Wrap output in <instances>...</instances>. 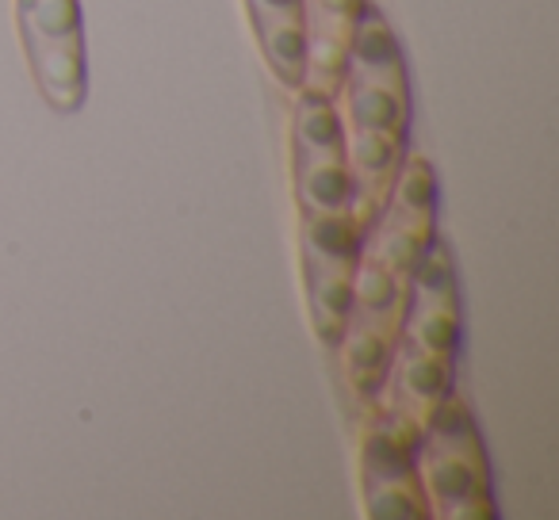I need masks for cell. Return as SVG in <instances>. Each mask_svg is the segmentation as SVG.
<instances>
[{
  "mask_svg": "<svg viewBox=\"0 0 559 520\" xmlns=\"http://www.w3.org/2000/svg\"><path fill=\"white\" fill-rule=\"evenodd\" d=\"M342 349V367L349 387L360 398H376L388 387L391 360H395V334H391V322H368L353 318L349 329L342 334V341L334 344Z\"/></svg>",
  "mask_w": 559,
  "mask_h": 520,
  "instance_id": "cell-3",
  "label": "cell"
},
{
  "mask_svg": "<svg viewBox=\"0 0 559 520\" xmlns=\"http://www.w3.org/2000/svg\"><path fill=\"white\" fill-rule=\"evenodd\" d=\"M388 383L399 395V410L411 418H426L437 402L452 398V364L403 341V349L391 360Z\"/></svg>",
  "mask_w": 559,
  "mask_h": 520,
  "instance_id": "cell-5",
  "label": "cell"
},
{
  "mask_svg": "<svg viewBox=\"0 0 559 520\" xmlns=\"http://www.w3.org/2000/svg\"><path fill=\"white\" fill-rule=\"evenodd\" d=\"M365 238L368 226L357 215H304V230H299L304 268L353 276L365 256Z\"/></svg>",
  "mask_w": 559,
  "mask_h": 520,
  "instance_id": "cell-4",
  "label": "cell"
},
{
  "mask_svg": "<svg viewBox=\"0 0 559 520\" xmlns=\"http://www.w3.org/2000/svg\"><path fill=\"white\" fill-rule=\"evenodd\" d=\"M418 482L429 509H441L452 520L495 517V494H490V471L437 448H418Z\"/></svg>",
  "mask_w": 559,
  "mask_h": 520,
  "instance_id": "cell-1",
  "label": "cell"
},
{
  "mask_svg": "<svg viewBox=\"0 0 559 520\" xmlns=\"http://www.w3.org/2000/svg\"><path fill=\"white\" fill-rule=\"evenodd\" d=\"M365 512L376 520H426L433 517L421 486H403V482H388V486H365Z\"/></svg>",
  "mask_w": 559,
  "mask_h": 520,
  "instance_id": "cell-22",
  "label": "cell"
},
{
  "mask_svg": "<svg viewBox=\"0 0 559 520\" xmlns=\"http://www.w3.org/2000/svg\"><path fill=\"white\" fill-rule=\"evenodd\" d=\"M429 238H433V226L426 222H411V218H399V215H383V222L376 226V230H368L365 238V256L368 261H376V265H383L391 276H399V280H406L411 276V268L418 265L421 249L429 245Z\"/></svg>",
  "mask_w": 559,
  "mask_h": 520,
  "instance_id": "cell-9",
  "label": "cell"
},
{
  "mask_svg": "<svg viewBox=\"0 0 559 520\" xmlns=\"http://www.w3.org/2000/svg\"><path fill=\"white\" fill-rule=\"evenodd\" d=\"M411 283V306H444V311H460L456 295V265H452V253L441 238H429V245L421 249L418 265L406 276Z\"/></svg>",
  "mask_w": 559,
  "mask_h": 520,
  "instance_id": "cell-14",
  "label": "cell"
},
{
  "mask_svg": "<svg viewBox=\"0 0 559 520\" xmlns=\"http://www.w3.org/2000/svg\"><path fill=\"white\" fill-rule=\"evenodd\" d=\"M20 24L27 43H66L81 39V4L78 0H20Z\"/></svg>",
  "mask_w": 559,
  "mask_h": 520,
  "instance_id": "cell-21",
  "label": "cell"
},
{
  "mask_svg": "<svg viewBox=\"0 0 559 520\" xmlns=\"http://www.w3.org/2000/svg\"><path fill=\"white\" fill-rule=\"evenodd\" d=\"M32 62H35V73H39L50 100H58V108H78L81 96L70 93V85L85 88V55H81V39L35 43Z\"/></svg>",
  "mask_w": 559,
  "mask_h": 520,
  "instance_id": "cell-16",
  "label": "cell"
},
{
  "mask_svg": "<svg viewBox=\"0 0 559 520\" xmlns=\"http://www.w3.org/2000/svg\"><path fill=\"white\" fill-rule=\"evenodd\" d=\"M360 9H365V0H307V27L349 39Z\"/></svg>",
  "mask_w": 559,
  "mask_h": 520,
  "instance_id": "cell-23",
  "label": "cell"
},
{
  "mask_svg": "<svg viewBox=\"0 0 559 520\" xmlns=\"http://www.w3.org/2000/svg\"><path fill=\"white\" fill-rule=\"evenodd\" d=\"M296 195L304 215H353L357 180L345 157H296Z\"/></svg>",
  "mask_w": 559,
  "mask_h": 520,
  "instance_id": "cell-6",
  "label": "cell"
},
{
  "mask_svg": "<svg viewBox=\"0 0 559 520\" xmlns=\"http://www.w3.org/2000/svg\"><path fill=\"white\" fill-rule=\"evenodd\" d=\"M403 341L429 352V356H441V360H449V364H456L460 311H444V306H406Z\"/></svg>",
  "mask_w": 559,
  "mask_h": 520,
  "instance_id": "cell-18",
  "label": "cell"
},
{
  "mask_svg": "<svg viewBox=\"0 0 559 520\" xmlns=\"http://www.w3.org/2000/svg\"><path fill=\"white\" fill-rule=\"evenodd\" d=\"M345 62H349V39L319 32V27H307V62H304V85L299 88L337 96L345 85Z\"/></svg>",
  "mask_w": 559,
  "mask_h": 520,
  "instance_id": "cell-20",
  "label": "cell"
},
{
  "mask_svg": "<svg viewBox=\"0 0 559 520\" xmlns=\"http://www.w3.org/2000/svg\"><path fill=\"white\" fill-rule=\"evenodd\" d=\"M292 138H296V157H345L349 126H345V116L337 108V96L299 88Z\"/></svg>",
  "mask_w": 559,
  "mask_h": 520,
  "instance_id": "cell-8",
  "label": "cell"
},
{
  "mask_svg": "<svg viewBox=\"0 0 559 520\" xmlns=\"http://www.w3.org/2000/svg\"><path fill=\"white\" fill-rule=\"evenodd\" d=\"M257 43L261 55L269 62L272 77L280 85L299 88L304 85V62H307V16H288V20H269L257 24Z\"/></svg>",
  "mask_w": 559,
  "mask_h": 520,
  "instance_id": "cell-13",
  "label": "cell"
},
{
  "mask_svg": "<svg viewBox=\"0 0 559 520\" xmlns=\"http://www.w3.org/2000/svg\"><path fill=\"white\" fill-rule=\"evenodd\" d=\"M345 119L349 131H380V134H406V96L383 85H365V81H345Z\"/></svg>",
  "mask_w": 559,
  "mask_h": 520,
  "instance_id": "cell-11",
  "label": "cell"
},
{
  "mask_svg": "<svg viewBox=\"0 0 559 520\" xmlns=\"http://www.w3.org/2000/svg\"><path fill=\"white\" fill-rule=\"evenodd\" d=\"M345 81H365V85H383L406 96V62L391 24L376 9H360L357 24L349 32V62H345Z\"/></svg>",
  "mask_w": 559,
  "mask_h": 520,
  "instance_id": "cell-2",
  "label": "cell"
},
{
  "mask_svg": "<svg viewBox=\"0 0 559 520\" xmlns=\"http://www.w3.org/2000/svg\"><path fill=\"white\" fill-rule=\"evenodd\" d=\"M249 20L257 24H269V20H288V16H307V0H246Z\"/></svg>",
  "mask_w": 559,
  "mask_h": 520,
  "instance_id": "cell-24",
  "label": "cell"
},
{
  "mask_svg": "<svg viewBox=\"0 0 559 520\" xmlns=\"http://www.w3.org/2000/svg\"><path fill=\"white\" fill-rule=\"evenodd\" d=\"M388 195H391V199H388L391 215L433 226L437 195H441V188H437V172H433V165H429V161H421V157H411V161H406V157H403V165H399Z\"/></svg>",
  "mask_w": 559,
  "mask_h": 520,
  "instance_id": "cell-17",
  "label": "cell"
},
{
  "mask_svg": "<svg viewBox=\"0 0 559 520\" xmlns=\"http://www.w3.org/2000/svg\"><path fill=\"white\" fill-rule=\"evenodd\" d=\"M360 467H365V486H388V482H403V486H421L418 482V448L399 440L388 428H372L360 448Z\"/></svg>",
  "mask_w": 559,
  "mask_h": 520,
  "instance_id": "cell-15",
  "label": "cell"
},
{
  "mask_svg": "<svg viewBox=\"0 0 559 520\" xmlns=\"http://www.w3.org/2000/svg\"><path fill=\"white\" fill-rule=\"evenodd\" d=\"M345 165H349L353 180H357V203L383 199L391 192L399 165H403V138L380 131H349Z\"/></svg>",
  "mask_w": 559,
  "mask_h": 520,
  "instance_id": "cell-7",
  "label": "cell"
},
{
  "mask_svg": "<svg viewBox=\"0 0 559 520\" xmlns=\"http://www.w3.org/2000/svg\"><path fill=\"white\" fill-rule=\"evenodd\" d=\"M307 273V306H311V326L326 344H337L342 334L349 329L353 314V280L345 273H319V268H304Z\"/></svg>",
  "mask_w": 559,
  "mask_h": 520,
  "instance_id": "cell-12",
  "label": "cell"
},
{
  "mask_svg": "<svg viewBox=\"0 0 559 520\" xmlns=\"http://www.w3.org/2000/svg\"><path fill=\"white\" fill-rule=\"evenodd\" d=\"M421 421H426V425H421V448L449 451V456H460V459H467V463H475L479 471H490L479 428H475L472 413L460 402L444 398V402H437Z\"/></svg>",
  "mask_w": 559,
  "mask_h": 520,
  "instance_id": "cell-10",
  "label": "cell"
},
{
  "mask_svg": "<svg viewBox=\"0 0 559 520\" xmlns=\"http://www.w3.org/2000/svg\"><path fill=\"white\" fill-rule=\"evenodd\" d=\"M353 306L357 314L353 318H368V322H395V311L403 303V280L391 276L383 265L360 256V265L353 268Z\"/></svg>",
  "mask_w": 559,
  "mask_h": 520,
  "instance_id": "cell-19",
  "label": "cell"
}]
</instances>
